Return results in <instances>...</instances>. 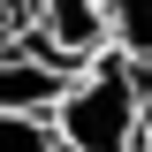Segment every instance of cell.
<instances>
[{"instance_id": "cell-5", "label": "cell", "mask_w": 152, "mask_h": 152, "mask_svg": "<svg viewBox=\"0 0 152 152\" xmlns=\"http://www.w3.org/2000/svg\"><path fill=\"white\" fill-rule=\"evenodd\" d=\"M0 152H61L53 145V122L38 107H0Z\"/></svg>"}, {"instance_id": "cell-2", "label": "cell", "mask_w": 152, "mask_h": 152, "mask_svg": "<svg viewBox=\"0 0 152 152\" xmlns=\"http://www.w3.org/2000/svg\"><path fill=\"white\" fill-rule=\"evenodd\" d=\"M38 61H53L61 76H76L84 61L107 53V23H99V0H31V31H23Z\"/></svg>"}, {"instance_id": "cell-1", "label": "cell", "mask_w": 152, "mask_h": 152, "mask_svg": "<svg viewBox=\"0 0 152 152\" xmlns=\"http://www.w3.org/2000/svg\"><path fill=\"white\" fill-rule=\"evenodd\" d=\"M137 107H145V99L129 91L122 61L99 53V61H84V69L53 91L46 122H53V145H61V152H129Z\"/></svg>"}, {"instance_id": "cell-3", "label": "cell", "mask_w": 152, "mask_h": 152, "mask_svg": "<svg viewBox=\"0 0 152 152\" xmlns=\"http://www.w3.org/2000/svg\"><path fill=\"white\" fill-rule=\"evenodd\" d=\"M69 84V76L53 69V61H38L23 38H0V107H53V91Z\"/></svg>"}, {"instance_id": "cell-4", "label": "cell", "mask_w": 152, "mask_h": 152, "mask_svg": "<svg viewBox=\"0 0 152 152\" xmlns=\"http://www.w3.org/2000/svg\"><path fill=\"white\" fill-rule=\"evenodd\" d=\"M99 23H107V53L152 61V0H99Z\"/></svg>"}, {"instance_id": "cell-7", "label": "cell", "mask_w": 152, "mask_h": 152, "mask_svg": "<svg viewBox=\"0 0 152 152\" xmlns=\"http://www.w3.org/2000/svg\"><path fill=\"white\" fill-rule=\"evenodd\" d=\"M145 152H152V145H145Z\"/></svg>"}, {"instance_id": "cell-6", "label": "cell", "mask_w": 152, "mask_h": 152, "mask_svg": "<svg viewBox=\"0 0 152 152\" xmlns=\"http://www.w3.org/2000/svg\"><path fill=\"white\" fill-rule=\"evenodd\" d=\"M31 31V0H0V38H23Z\"/></svg>"}]
</instances>
